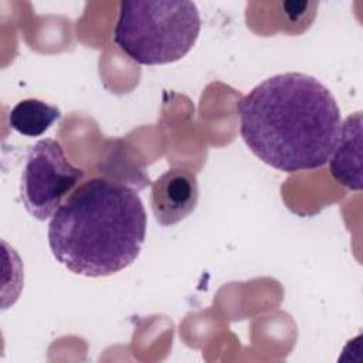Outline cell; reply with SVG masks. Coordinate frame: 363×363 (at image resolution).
Returning a JSON list of instances; mask_svg holds the SVG:
<instances>
[{"label":"cell","mask_w":363,"mask_h":363,"mask_svg":"<svg viewBox=\"0 0 363 363\" xmlns=\"http://www.w3.org/2000/svg\"><path fill=\"white\" fill-rule=\"evenodd\" d=\"M240 133L268 166L295 173L328 163L342 119L332 92L302 72L277 74L238 102Z\"/></svg>","instance_id":"cell-1"},{"label":"cell","mask_w":363,"mask_h":363,"mask_svg":"<svg viewBox=\"0 0 363 363\" xmlns=\"http://www.w3.org/2000/svg\"><path fill=\"white\" fill-rule=\"evenodd\" d=\"M54 258L77 275L98 278L129 267L146 235V211L129 186L94 177L78 186L48 224Z\"/></svg>","instance_id":"cell-2"},{"label":"cell","mask_w":363,"mask_h":363,"mask_svg":"<svg viewBox=\"0 0 363 363\" xmlns=\"http://www.w3.org/2000/svg\"><path fill=\"white\" fill-rule=\"evenodd\" d=\"M200 13L189 0H123L113 28L115 44L135 62L179 61L200 34Z\"/></svg>","instance_id":"cell-3"},{"label":"cell","mask_w":363,"mask_h":363,"mask_svg":"<svg viewBox=\"0 0 363 363\" xmlns=\"http://www.w3.org/2000/svg\"><path fill=\"white\" fill-rule=\"evenodd\" d=\"M60 142L45 138L30 146L21 173L20 196L28 214L40 221L54 216L64 199L84 179Z\"/></svg>","instance_id":"cell-4"},{"label":"cell","mask_w":363,"mask_h":363,"mask_svg":"<svg viewBox=\"0 0 363 363\" xmlns=\"http://www.w3.org/2000/svg\"><path fill=\"white\" fill-rule=\"evenodd\" d=\"M199 203V184L193 173L170 169L159 176L150 191V206L160 225H174L189 217Z\"/></svg>","instance_id":"cell-5"},{"label":"cell","mask_w":363,"mask_h":363,"mask_svg":"<svg viewBox=\"0 0 363 363\" xmlns=\"http://www.w3.org/2000/svg\"><path fill=\"white\" fill-rule=\"evenodd\" d=\"M328 162L337 183L353 191L362 190V112L342 122Z\"/></svg>","instance_id":"cell-6"},{"label":"cell","mask_w":363,"mask_h":363,"mask_svg":"<svg viewBox=\"0 0 363 363\" xmlns=\"http://www.w3.org/2000/svg\"><path fill=\"white\" fill-rule=\"evenodd\" d=\"M61 118V111L41 99L27 98L17 102L9 112V125L23 136L43 135Z\"/></svg>","instance_id":"cell-7"}]
</instances>
